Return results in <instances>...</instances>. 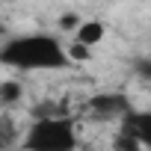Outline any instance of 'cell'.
<instances>
[{
  "mask_svg": "<svg viewBox=\"0 0 151 151\" xmlns=\"http://www.w3.org/2000/svg\"><path fill=\"white\" fill-rule=\"evenodd\" d=\"M0 65L12 71H59L68 65L65 45L50 33H24L0 45Z\"/></svg>",
  "mask_w": 151,
  "mask_h": 151,
  "instance_id": "obj_1",
  "label": "cell"
},
{
  "mask_svg": "<svg viewBox=\"0 0 151 151\" xmlns=\"http://www.w3.org/2000/svg\"><path fill=\"white\" fill-rule=\"evenodd\" d=\"M77 124L68 116H56V119H33V124L27 127L21 148L24 151H77Z\"/></svg>",
  "mask_w": 151,
  "mask_h": 151,
  "instance_id": "obj_2",
  "label": "cell"
},
{
  "mask_svg": "<svg viewBox=\"0 0 151 151\" xmlns=\"http://www.w3.org/2000/svg\"><path fill=\"white\" fill-rule=\"evenodd\" d=\"M86 110L95 116V122H122L133 107H130V98L124 92H98L89 98Z\"/></svg>",
  "mask_w": 151,
  "mask_h": 151,
  "instance_id": "obj_3",
  "label": "cell"
},
{
  "mask_svg": "<svg viewBox=\"0 0 151 151\" xmlns=\"http://www.w3.org/2000/svg\"><path fill=\"white\" fill-rule=\"evenodd\" d=\"M122 133L133 136L139 148L151 151V110H130L122 119Z\"/></svg>",
  "mask_w": 151,
  "mask_h": 151,
  "instance_id": "obj_4",
  "label": "cell"
},
{
  "mask_svg": "<svg viewBox=\"0 0 151 151\" xmlns=\"http://www.w3.org/2000/svg\"><path fill=\"white\" fill-rule=\"evenodd\" d=\"M104 36H107V27H104V21H98V18L80 21V27L74 30V42L83 45V47H89V50H92L95 45H101Z\"/></svg>",
  "mask_w": 151,
  "mask_h": 151,
  "instance_id": "obj_5",
  "label": "cell"
},
{
  "mask_svg": "<svg viewBox=\"0 0 151 151\" xmlns=\"http://www.w3.org/2000/svg\"><path fill=\"white\" fill-rule=\"evenodd\" d=\"M24 98V86L18 80H3L0 83V107H15Z\"/></svg>",
  "mask_w": 151,
  "mask_h": 151,
  "instance_id": "obj_6",
  "label": "cell"
},
{
  "mask_svg": "<svg viewBox=\"0 0 151 151\" xmlns=\"http://www.w3.org/2000/svg\"><path fill=\"white\" fill-rule=\"evenodd\" d=\"M65 56H68V62H86V59H92V50L74 42V45H65Z\"/></svg>",
  "mask_w": 151,
  "mask_h": 151,
  "instance_id": "obj_7",
  "label": "cell"
},
{
  "mask_svg": "<svg viewBox=\"0 0 151 151\" xmlns=\"http://www.w3.org/2000/svg\"><path fill=\"white\" fill-rule=\"evenodd\" d=\"M133 74L139 80H151V56H136L133 59Z\"/></svg>",
  "mask_w": 151,
  "mask_h": 151,
  "instance_id": "obj_8",
  "label": "cell"
},
{
  "mask_svg": "<svg viewBox=\"0 0 151 151\" xmlns=\"http://www.w3.org/2000/svg\"><path fill=\"white\" fill-rule=\"evenodd\" d=\"M113 148H116V151H142V148H139V142H136L133 136H127V133H122V130H119V136H116V142H113Z\"/></svg>",
  "mask_w": 151,
  "mask_h": 151,
  "instance_id": "obj_9",
  "label": "cell"
},
{
  "mask_svg": "<svg viewBox=\"0 0 151 151\" xmlns=\"http://www.w3.org/2000/svg\"><path fill=\"white\" fill-rule=\"evenodd\" d=\"M59 27H62V30H77V27H80V15H74V12L59 15Z\"/></svg>",
  "mask_w": 151,
  "mask_h": 151,
  "instance_id": "obj_10",
  "label": "cell"
},
{
  "mask_svg": "<svg viewBox=\"0 0 151 151\" xmlns=\"http://www.w3.org/2000/svg\"><path fill=\"white\" fill-rule=\"evenodd\" d=\"M3 42H6V24L0 21V45H3Z\"/></svg>",
  "mask_w": 151,
  "mask_h": 151,
  "instance_id": "obj_11",
  "label": "cell"
}]
</instances>
